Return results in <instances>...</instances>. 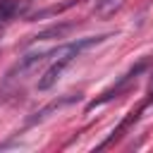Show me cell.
<instances>
[{"label":"cell","instance_id":"cell-1","mask_svg":"<svg viewBox=\"0 0 153 153\" xmlns=\"http://www.w3.org/2000/svg\"><path fill=\"white\" fill-rule=\"evenodd\" d=\"M105 38H110V33H105V36H88V38H79V41L65 43V45H60V48H53V53H50V65H48V69L41 74L38 88H41V91H48V88L60 79V74L65 72V67H67L74 57H79V55H81L84 50H88L91 45L103 43Z\"/></svg>","mask_w":153,"mask_h":153},{"label":"cell","instance_id":"cell-2","mask_svg":"<svg viewBox=\"0 0 153 153\" xmlns=\"http://www.w3.org/2000/svg\"><path fill=\"white\" fill-rule=\"evenodd\" d=\"M50 53L53 50H36V53H26L24 57H19V62L7 72V81H17V79H26L31 76L38 67H43L48 60H50Z\"/></svg>","mask_w":153,"mask_h":153},{"label":"cell","instance_id":"cell-3","mask_svg":"<svg viewBox=\"0 0 153 153\" xmlns=\"http://www.w3.org/2000/svg\"><path fill=\"white\" fill-rule=\"evenodd\" d=\"M76 98H79V96H74V93H69V96H62V98H57V100H53L50 105H45L43 110H38V112H36V115H33V117L29 120V124H33V122H41V120H45V117H48L50 112H55V110H60L62 105H69V103H74Z\"/></svg>","mask_w":153,"mask_h":153},{"label":"cell","instance_id":"cell-4","mask_svg":"<svg viewBox=\"0 0 153 153\" xmlns=\"http://www.w3.org/2000/svg\"><path fill=\"white\" fill-rule=\"evenodd\" d=\"M74 29V24H57V26H50V29H45V31H41V33H36L33 36V41H48V38H62L65 33H69Z\"/></svg>","mask_w":153,"mask_h":153},{"label":"cell","instance_id":"cell-5","mask_svg":"<svg viewBox=\"0 0 153 153\" xmlns=\"http://www.w3.org/2000/svg\"><path fill=\"white\" fill-rule=\"evenodd\" d=\"M115 2H117V0H96V5H98V10H100V12L105 10V5H115Z\"/></svg>","mask_w":153,"mask_h":153}]
</instances>
